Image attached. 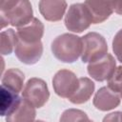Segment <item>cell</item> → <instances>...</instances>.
Instances as JSON below:
<instances>
[{"label":"cell","instance_id":"6","mask_svg":"<svg viewBox=\"0 0 122 122\" xmlns=\"http://www.w3.org/2000/svg\"><path fill=\"white\" fill-rule=\"evenodd\" d=\"M78 83L79 78L70 70H60L52 78L53 91L62 98H69L77 89Z\"/></svg>","mask_w":122,"mask_h":122},{"label":"cell","instance_id":"4","mask_svg":"<svg viewBox=\"0 0 122 122\" xmlns=\"http://www.w3.org/2000/svg\"><path fill=\"white\" fill-rule=\"evenodd\" d=\"M67 30L72 32H82L92 24V16L84 3H74L70 6L64 19Z\"/></svg>","mask_w":122,"mask_h":122},{"label":"cell","instance_id":"8","mask_svg":"<svg viewBox=\"0 0 122 122\" xmlns=\"http://www.w3.org/2000/svg\"><path fill=\"white\" fill-rule=\"evenodd\" d=\"M14 54L23 64L34 65L42 57L43 44L41 41L37 43H25L17 39Z\"/></svg>","mask_w":122,"mask_h":122},{"label":"cell","instance_id":"13","mask_svg":"<svg viewBox=\"0 0 122 122\" xmlns=\"http://www.w3.org/2000/svg\"><path fill=\"white\" fill-rule=\"evenodd\" d=\"M92 16V24H100L106 21L113 12L112 1H85Z\"/></svg>","mask_w":122,"mask_h":122},{"label":"cell","instance_id":"18","mask_svg":"<svg viewBox=\"0 0 122 122\" xmlns=\"http://www.w3.org/2000/svg\"><path fill=\"white\" fill-rule=\"evenodd\" d=\"M89 120L85 112L78 109H68L62 112L59 122H88Z\"/></svg>","mask_w":122,"mask_h":122},{"label":"cell","instance_id":"14","mask_svg":"<svg viewBox=\"0 0 122 122\" xmlns=\"http://www.w3.org/2000/svg\"><path fill=\"white\" fill-rule=\"evenodd\" d=\"M94 89L95 85L92 79L88 77H80L77 89L68 99L70 102L76 105L86 103L92 97V93L94 92Z\"/></svg>","mask_w":122,"mask_h":122},{"label":"cell","instance_id":"5","mask_svg":"<svg viewBox=\"0 0 122 122\" xmlns=\"http://www.w3.org/2000/svg\"><path fill=\"white\" fill-rule=\"evenodd\" d=\"M22 97L25 98L35 108H42L50 98V92L47 83L37 77H32L26 83Z\"/></svg>","mask_w":122,"mask_h":122},{"label":"cell","instance_id":"9","mask_svg":"<svg viewBox=\"0 0 122 122\" xmlns=\"http://www.w3.org/2000/svg\"><path fill=\"white\" fill-rule=\"evenodd\" d=\"M17 39L25 43H37L44 35V25L36 17L24 26L17 28Z\"/></svg>","mask_w":122,"mask_h":122},{"label":"cell","instance_id":"21","mask_svg":"<svg viewBox=\"0 0 122 122\" xmlns=\"http://www.w3.org/2000/svg\"><path fill=\"white\" fill-rule=\"evenodd\" d=\"M122 112H111L104 116L102 122H121Z\"/></svg>","mask_w":122,"mask_h":122},{"label":"cell","instance_id":"26","mask_svg":"<svg viewBox=\"0 0 122 122\" xmlns=\"http://www.w3.org/2000/svg\"><path fill=\"white\" fill-rule=\"evenodd\" d=\"M121 122H122V116H121Z\"/></svg>","mask_w":122,"mask_h":122},{"label":"cell","instance_id":"22","mask_svg":"<svg viewBox=\"0 0 122 122\" xmlns=\"http://www.w3.org/2000/svg\"><path fill=\"white\" fill-rule=\"evenodd\" d=\"M112 7L115 13L122 15V1H112Z\"/></svg>","mask_w":122,"mask_h":122},{"label":"cell","instance_id":"20","mask_svg":"<svg viewBox=\"0 0 122 122\" xmlns=\"http://www.w3.org/2000/svg\"><path fill=\"white\" fill-rule=\"evenodd\" d=\"M112 51L117 60L122 63V29L115 33L112 39Z\"/></svg>","mask_w":122,"mask_h":122},{"label":"cell","instance_id":"23","mask_svg":"<svg viewBox=\"0 0 122 122\" xmlns=\"http://www.w3.org/2000/svg\"><path fill=\"white\" fill-rule=\"evenodd\" d=\"M34 122H46V121H44V120H35Z\"/></svg>","mask_w":122,"mask_h":122},{"label":"cell","instance_id":"1","mask_svg":"<svg viewBox=\"0 0 122 122\" xmlns=\"http://www.w3.org/2000/svg\"><path fill=\"white\" fill-rule=\"evenodd\" d=\"M1 28L8 25L12 27H21L29 23L33 18V10L30 1H2L0 9Z\"/></svg>","mask_w":122,"mask_h":122},{"label":"cell","instance_id":"12","mask_svg":"<svg viewBox=\"0 0 122 122\" xmlns=\"http://www.w3.org/2000/svg\"><path fill=\"white\" fill-rule=\"evenodd\" d=\"M35 116V107L21 97L16 108L6 116V122H34Z\"/></svg>","mask_w":122,"mask_h":122},{"label":"cell","instance_id":"10","mask_svg":"<svg viewBox=\"0 0 122 122\" xmlns=\"http://www.w3.org/2000/svg\"><path fill=\"white\" fill-rule=\"evenodd\" d=\"M92 104L97 110L108 112L119 106L120 95L109 87H102L95 92Z\"/></svg>","mask_w":122,"mask_h":122},{"label":"cell","instance_id":"19","mask_svg":"<svg viewBox=\"0 0 122 122\" xmlns=\"http://www.w3.org/2000/svg\"><path fill=\"white\" fill-rule=\"evenodd\" d=\"M108 87L119 94L122 90V66L116 67L114 72L108 80Z\"/></svg>","mask_w":122,"mask_h":122},{"label":"cell","instance_id":"15","mask_svg":"<svg viewBox=\"0 0 122 122\" xmlns=\"http://www.w3.org/2000/svg\"><path fill=\"white\" fill-rule=\"evenodd\" d=\"M24 80L25 74L22 71L16 68H10L4 72L1 79V85L19 93L23 89Z\"/></svg>","mask_w":122,"mask_h":122},{"label":"cell","instance_id":"2","mask_svg":"<svg viewBox=\"0 0 122 122\" xmlns=\"http://www.w3.org/2000/svg\"><path fill=\"white\" fill-rule=\"evenodd\" d=\"M51 50L53 56L59 61L73 63L81 56L82 39L72 33H63L52 40Z\"/></svg>","mask_w":122,"mask_h":122},{"label":"cell","instance_id":"11","mask_svg":"<svg viewBox=\"0 0 122 122\" xmlns=\"http://www.w3.org/2000/svg\"><path fill=\"white\" fill-rule=\"evenodd\" d=\"M67 6V2L63 0H41L38 2L39 11L41 15L47 21L51 22L60 21L65 14Z\"/></svg>","mask_w":122,"mask_h":122},{"label":"cell","instance_id":"17","mask_svg":"<svg viewBox=\"0 0 122 122\" xmlns=\"http://www.w3.org/2000/svg\"><path fill=\"white\" fill-rule=\"evenodd\" d=\"M17 43V35L16 31L12 29H8L1 32V53L2 55L10 54L16 46Z\"/></svg>","mask_w":122,"mask_h":122},{"label":"cell","instance_id":"3","mask_svg":"<svg viewBox=\"0 0 122 122\" xmlns=\"http://www.w3.org/2000/svg\"><path fill=\"white\" fill-rule=\"evenodd\" d=\"M82 39L81 60L83 63H91L98 60L108 53V44L103 35L98 32H88Z\"/></svg>","mask_w":122,"mask_h":122},{"label":"cell","instance_id":"16","mask_svg":"<svg viewBox=\"0 0 122 122\" xmlns=\"http://www.w3.org/2000/svg\"><path fill=\"white\" fill-rule=\"evenodd\" d=\"M18 93L2 86L0 90V114L1 116H8L18 105L20 101Z\"/></svg>","mask_w":122,"mask_h":122},{"label":"cell","instance_id":"7","mask_svg":"<svg viewBox=\"0 0 122 122\" xmlns=\"http://www.w3.org/2000/svg\"><path fill=\"white\" fill-rule=\"evenodd\" d=\"M116 69V61L111 53H107L102 58L89 63L87 71L89 75L98 82L108 81Z\"/></svg>","mask_w":122,"mask_h":122},{"label":"cell","instance_id":"24","mask_svg":"<svg viewBox=\"0 0 122 122\" xmlns=\"http://www.w3.org/2000/svg\"><path fill=\"white\" fill-rule=\"evenodd\" d=\"M119 95H120V98H122V90H121V92H119Z\"/></svg>","mask_w":122,"mask_h":122},{"label":"cell","instance_id":"25","mask_svg":"<svg viewBox=\"0 0 122 122\" xmlns=\"http://www.w3.org/2000/svg\"><path fill=\"white\" fill-rule=\"evenodd\" d=\"M88 122H93V121H92V120H89Z\"/></svg>","mask_w":122,"mask_h":122}]
</instances>
